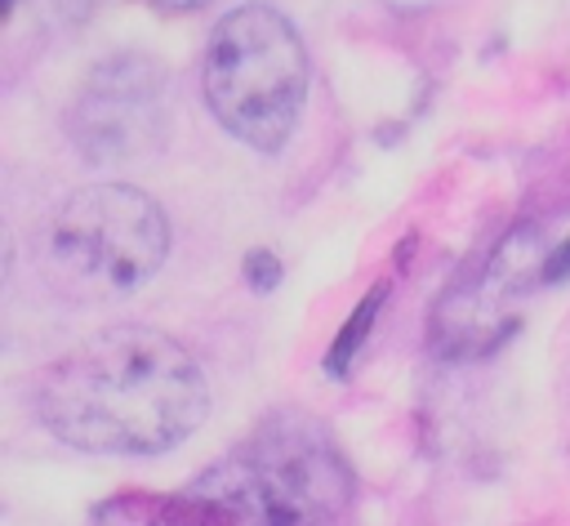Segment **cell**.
<instances>
[{
	"label": "cell",
	"mask_w": 570,
	"mask_h": 526,
	"mask_svg": "<svg viewBox=\"0 0 570 526\" xmlns=\"http://www.w3.org/2000/svg\"><path fill=\"white\" fill-rule=\"evenodd\" d=\"M45 432L89 455H156L191 437L209 388L191 352L151 325H111L31 379Z\"/></svg>",
	"instance_id": "cell-1"
},
{
	"label": "cell",
	"mask_w": 570,
	"mask_h": 526,
	"mask_svg": "<svg viewBox=\"0 0 570 526\" xmlns=\"http://www.w3.org/2000/svg\"><path fill=\"white\" fill-rule=\"evenodd\" d=\"M147 4L160 13H191V9H205L209 0H147Z\"/></svg>",
	"instance_id": "cell-10"
},
{
	"label": "cell",
	"mask_w": 570,
	"mask_h": 526,
	"mask_svg": "<svg viewBox=\"0 0 570 526\" xmlns=\"http://www.w3.org/2000/svg\"><path fill=\"white\" fill-rule=\"evenodd\" d=\"M307 49L272 4L232 9L205 49V103L254 152H281L303 116Z\"/></svg>",
	"instance_id": "cell-3"
},
{
	"label": "cell",
	"mask_w": 570,
	"mask_h": 526,
	"mask_svg": "<svg viewBox=\"0 0 570 526\" xmlns=\"http://www.w3.org/2000/svg\"><path fill=\"white\" fill-rule=\"evenodd\" d=\"M276 276H281V259H276L272 250H249V254H245V281H249L254 290H272Z\"/></svg>",
	"instance_id": "cell-7"
},
{
	"label": "cell",
	"mask_w": 570,
	"mask_h": 526,
	"mask_svg": "<svg viewBox=\"0 0 570 526\" xmlns=\"http://www.w3.org/2000/svg\"><path fill=\"white\" fill-rule=\"evenodd\" d=\"M53 9H58V18H67V22H85V18H94L107 0H49Z\"/></svg>",
	"instance_id": "cell-8"
},
{
	"label": "cell",
	"mask_w": 570,
	"mask_h": 526,
	"mask_svg": "<svg viewBox=\"0 0 570 526\" xmlns=\"http://www.w3.org/2000/svg\"><path fill=\"white\" fill-rule=\"evenodd\" d=\"M356 477L325 428L272 415L160 504V526H343Z\"/></svg>",
	"instance_id": "cell-2"
},
{
	"label": "cell",
	"mask_w": 570,
	"mask_h": 526,
	"mask_svg": "<svg viewBox=\"0 0 570 526\" xmlns=\"http://www.w3.org/2000/svg\"><path fill=\"white\" fill-rule=\"evenodd\" d=\"M67 129L89 165H129L160 152L169 129L165 71L142 53L102 58L80 85Z\"/></svg>",
	"instance_id": "cell-5"
},
{
	"label": "cell",
	"mask_w": 570,
	"mask_h": 526,
	"mask_svg": "<svg viewBox=\"0 0 570 526\" xmlns=\"http://www.w3.org/2000/svg\"><path fill=\"white\" fill-rule=\"evenodd\" d=\"M169 254L160 205L125 183H94L58 201L40 227V259L80 299H116L156 276Z\"/></svg>",
	"instance_id": "cell-4"
},
{
	"label": "cell",
	"mask_w": 570,
	"mask_h": 526,
	"mask_svg": "<svg viewBox=\"0 0 570 526\" xmlns=\"http://www.w3.org/2000/svg\"><path fill=\"white\" fill-rule=\"evenodd\" d=\"M570 272V245H561L557 254H548V263H543V281H561Z\"/></svg>",
	"instance_id": "cell-9"
},
{
	"label": "cell",
	"mask_w": 570,
	"mask_h": 526,
	"mask_svg": "<svg viewBox=\"0 0 570 526\" xmlns=\"http://www.w3.org/2000/svg\"><path fill=\"white\" fill-rule=\"evenodd\" d=\"M383 294H387V285H374V290L365 294V303H361V308L347 316V325L338 330V339H334V352H330V361H325V370H330V374H343V370H347V361L356 357V348H361L365 330L374 325V312H379Z\"/></svg>",
	"instance_id": "cell-6"
}]
</instances>
